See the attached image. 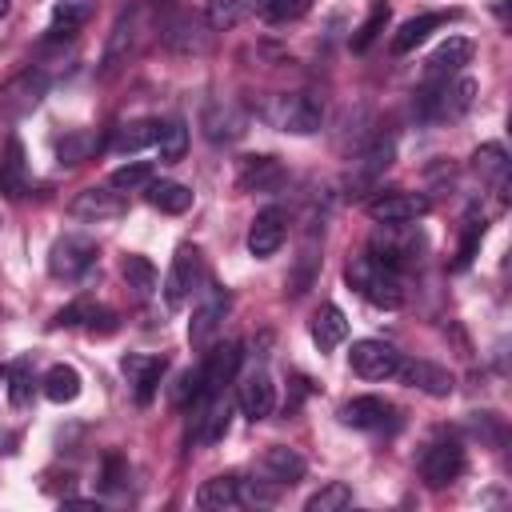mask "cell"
I'll list each match as a JSON object with an SVG mask.
<instances>
[{
  "label": "cell",
  "instance_id": "cell-1",
  "mask_svg": "<svg viewBox=\"0 0 512 512\" xmlns=\"http://www.w3.org/2000/svg\"><path fill=\"white\" fill-rule=\"evenodd\" d=\"M260 120L280 128V132H292V136H312L320 132L324 124V108L308 96V92H272L260 100Z\"/></svg>",
  "mask_w": 512,
  "mask_h": 512
},
{
  "label": "cell",
  "instance_id": "cell-2",
  "mask_svg": "<svg viewBox=\"0 0 512 512\" xmlns=\"http://www.w3.org/2000/svg\"><path fill=\"white\" fill-rule=\"evenodd\" d=\"M344 276H348V284H352L368 304H376V308H400V304H404V280H400V272L388 268V264H380L372 252L352 256L348 268H344Z\"/></svg>",
  "mask_w": 512,
  "mask_h": 512
},
{
  "label": "cell",
  "instance_id": "cell-3",
  "mask_svg": "<svg viewBox=\"0 0 512 512\" xmlns=\"http://www.w3.org/2000/svg\"><path fill=\"white\" fill-rule=\"evenodd\" d=\"M472 100H476V80L472 76H460L456 84L436 80V84L420 88L416 100H412V108H416L420 120H452V116H464L472 108Z\"/></svg>",
  "mask_w": 512,
  "mask_h": 512
},
{
  "label": "cell",
  "instance_id": "cell-4",
  "mask_svg": "<svg viewBox=\"0 0 512 512\" xmlns=\"http://www.w3.org/2000/svg\"><path fill=\"white\" fill-rule=\"evenodd\" d=\"M460 472H464V444H460L452 432H436V436L424 444V452H420V476H424V484L444 488V484H452Z\"/></svg>",
  "mask_w": 512,
  "mask_h": 512
},
{
  "label": "cell",
  "instance_id": "cell-5",
  "mask_svg": "<svg viewBox=\"0 0 512 512\" xmlns=\"http://www.w3.org/2000/svg\"><path fill=\"white\" fill-rule=\"evenodd\" d=\"M96 264V244L88 236H60L52 248H48V272L52 280H80L88 268Z\"/></svg>",
  "mask_w": 512,
  "mask_h": 512
},
{
  "label": "cell",
  "instance_id": "cell-6",
  "mask_svg": "<svg viewBox=\"0 0 512 512\" xmlns=\"http://www.w3.org/2000/svg\"><path fill=\"white\" fill-rule=\"evenodd\" d=\"M44 96H48V72L24 68V72H16V76L0 88V112H4L8 120H20V116H28Z\"/></svg>",
  "mask_w": 512,
  "mask_h": 512
},
{
  "label": "cell",
  "instance_id": "cell-7",
  "mask_svg": "<svg viewBox=\"0 0 512 512\" xmlns=\"http://www.w3.org/2000/svg\"><path fill=\"white\" fill-rule=\"evenodd\" d=\"M428 208H432L428 196H420V192H400V188H388V192H380V196L368 200V216H372L376 224H388V228L412 224V220L428 216Z\"/></svg>",
  "mask_w": 512,
  "mask_h": 512
},
{
  "label": "cell",
  "instance_id": "cell-8",
  "mask_svg": "<svg viewBox=\"0 0 512 512\" xmlns=\"http://www.w3.org/2000/svg\"><path fill=\"white\" fill-rule=\"evenodd\" d=\"M200 248L196 244H180L176 252H172V264H168V276H164V300H168V308H180L188 296H192V288L200 284Z\"/></svg>",
  "mask_w": 512,
  "mask_h": 512
},
{
  "label": "cell",
  "instance_id": "cell-9",
  "mask_svg": "<svg viewBox=\"0 0 512 512\" xmlns=\"http://www.w3.org/2000/svg\"><path fill=\"white\" fill-rule=\"evenodd\" d=\"M348 364L360 380H392L396 364H400V352L388 340H356L352 352H348Z\"/></svg>",
  "mask_w": 512,
  "mask_h": 512
},
{
  "label": "cell",
  "instance_id": "cell-10",
  "mask_svg": "<svg viewBox=\"0 0 512 512\" xmlns=\"http://www.w3.org/2000/svg\"><path fill=\"white\" fill-rule=\"evenodd\" d=\"M228 308H232V296H228L224 288L208 284V288H204V296H200V304L192 308V320H188V340H192L196 348H204V344L216 336V328L224 324Z\"/></svg>",
  "mask_w": 512,
  "mask_h": 512
},
{
  "label": "cell",
  "instance_id": "cell-11",
  "mask_svg": "<svg viewBox=\"0 0 512 512\" xmlns=\"http://www.w3.org/2000/svg\"><path fill=\"white\" fill-rule=\"evenodd\" d=\"M240 356H244L240 340H224V344H216V348L204 356V364H200V376H204V400H216V396L236 380V372H240Z\"/></svg>",
  "mask_w": 512,
  "mask_h": 512
},
{
  "label": "cell",
  "instance_id": "cell-12",
  "mask_svg": "<svg viewBox=\"0 0 512 512\" xmlns=\"http://www.w3.org/2000/svg\"><path fill=\"white\" fill-rule=\"evenodd\" d=\"M284 236H288V212L272 204V208L256 212V220H252V228H248V252H252L256 260H268V256L280 252Z\"/></svg>",
  "mask_w": 512,
  "mask_h": 512
},
{
  "label": "cell",
  "instance_id": "cell-13",
  "mask_svg": "<svg viewBox=\"0 0 512 512\" xmlns=\"http://www.w3.org/2000/svg\"><path fill=\"white\" fill-rule=\"evenodd\" d=\"M392 380H404L408 388H420L424 396H436V400L440 396H452V388H456V380H452L448 368H440L432 360H404V356H400Z\"/></svg>",
  "mask_w": 512,
  "mask_h": 512
},
{
  "label": "cell",
  "instance_id": "cell-14",
  "mask_svg": "<svg viewBox=\"0 0 512 512\" xmlns=\"http://www.w3.org/2000/svg\"><path fill=\"white\" fill-rule=\"evenodd\" d=\"M68 212L76 216V220H92V224H100V220H116V216H124L128 212V204H124V196L108 184V188H84V192H76L72 196V204H68Z\"/></svg>",
  "mask_w": 512,
  "mask_h": 512
},
{
  "label": "cell",
  "instance_id": "cell-15",
  "mask_svg": "<svg viewBox=\"0 0 512 512\" xmlns=\"http://www.w3.org/2000/svg\"><path fill=\"white\" fill-rule=\"evenodd\" d=\"M236 404H240V412H244L252 424L264 420V416H272V408H276V384H272V376H268L264 368L248 372V376L240 380V388H236Z\"/></svg>",
  "mask_w": 512,
  "mask_h": 512
},
{
  "label": "cell",
  "instance_id": "cell-16",
  "mask_svg": "<svg viewBox=\"0 0 512 512\" xmlns=\"http://www.w3.org/2000/svg\"><path fill=\"white\" fill-rule=\"evenodd\" d=\"M256 472H260V480H268L276 488H292L304 476V456L292 452V448H284V444H272V448L260 452Z\"/></svg>",
  "mask_w": 512,
  "mask_h": 512
},
{
  "label": "cell",
  "instance_id": "cell-17",
  "mask_svg": "<svg viewBox=\"0 0 512 512\" xmlns=\"http://www.w3.org/2000/svg\"><path fill=\"white\" fill-rule=\"evenodd\" d=\"M240 192H276L284 184V164L276 156H244L236 168Z\"/></svg>",
  "mask_w": 512,
  "mask_h": 512
},
{
  "label": "cell",
  "instance_id": "cell-18",
  "mask_svg": "<svg viewBox=\"0 0 512 512\" xmlns=\"http://www.w3.org/2000/svg\"><path fill=\"white\" fill-rule=\"evenodd\" d=\"M200 128H204V136H208L212 144H232V140L244 136L248 116H244L236 104H208L204 116H200Z\"/></svg>",
  "mask_w": 512,
  "mask_h": 512
},
{
  "label": "cell",
  "instance_id": "cell-19",
  "mask_svg": "<svg viewBox=\"0 0 512 512\" xmlns=\"http://www.w3.org/2000/svg\"><path fill=\"white\" fill-rule=\"evenodd\" d=\"M124 376H128V384H132V392H136V404H148L152 396H156V384H160V376H164V368H168V360L164 356H124Z\"/></svg>",
  "mask_w": 512,
  "mask_h": 512
},
{
  "label": "cell",
  "instance_id": "cell-20",
  "mask_svg": "<svg viewBox=\"0 0 512 512\" xmlns=\"http://www.w3.org/2000/svg\"><path fill=\"white\" fill-rule=\"evenodd\" d=\"M440 24H448V12H420V16L404 20V24L396 28V36H392V52H396V56L412 52V48H416V44H424Z\"/></svg>",
  "mask_w": 512,
  "mask_h": 512
},
{
  "label": "cell",
  "instance_id": "cell-21",
  "mask_svg": "<svg viewBox=\"0 0 512 512\" xmlns=\"http://www.w3.org/2000/svg\"><path fill=\"white\" fill-rule=\"evenodd\" d=\"M132 36H136V16L124 12V16L112 24V32H108V44H104V56H100V76H112V72L128 60Z\"/></svg>",
  "mask_w": 512,
  "mask_h": 512
},
{
  "label": "cell",
  "instance_id": "cell-22",
  "mask_svg": "<svg viewBox=\"0 0 512 512\" xmlns=\"http://www.w3.org/2000/svg\"><path fill=\"white\" fill-rule=\"evenodd\" d=\"M472 60V40L464 36H448L432 56H428V80H444L452 72H460Z\"/></svg>",
  "mask_w": 512,
  "mask_h": 512
},
{
  "label": "cell",
  "instance_id": "cell-23",
  "mask_svg": "<svg viewBox=\"0 0 512 512\" xmlns=\"http://www.w3.org/2000/svg\"><path fill=\"white\" fill-rule=\"evenodd\" d=\"M144 200H148L156 212L180 216V212L192 208V188H188V184H176V180H148V184H144Z\"/></svg>",
  "mask_w": 512,
  "mask_h": 512
},
{
  "label": "cell",
  "instance_id": "cell-24",
  "mask_svg": "<svg viewBox=\"0 0 512 512\" xmlns=\"http://www.w3.org/2000/svg\"><path fill=\"white\" fill-rule=\"evenodd\" d=\"M312 340H316L320 352H332L336 344L348 340V316L336 304H320L316 316H312Z\"/></svg>",
  "mask_w": 512,
  "mask_h": 512
},
{
  "label": "cell",
  "instance_id": "cell-25",
  "mask_svg": "<svg viewBox=\"0 0 512 512\" xmlns=\"http://www.w3.org/2000/svg\"><path fill=\"white\" fill-rule=\"evenodd\" d=\"M28 188V164H24V144L16 136H8L4 144V156H0V192L4 196H24Z\"/></svg>",
  "mask_w": 512,
  "mask_h": 512
},
{
  "label": "cell",
  "instance_id": "cell-26",
  "mask_svg": "<svg viewBox=\"0 0 512 512\" xmlns=\"http://www.w3.org/2000/svg\"><path fill=\"white\" fill-rule=\"evenodd\" d=\"M164 44L180 56H192V52H204L208 48V32L196 16H176L168 28H164Z\"/></svg>",
  "mask_w": 512,
  "mask_h": 512
},
{
  "label": "cell",
  "instance_id": "cell-27",
  "mask_svg": "<svg viewBox=\"0 0 512 512\" xmlns=\"http://www.w3.org/2000/svg\"><path fill=\"white\" fill-rule=\"evenodd\" d=\"M388 416H392V404L380 400V396H352V400L340 408V420H344L348 428H380Z\"/></svg>",
  "mask_w": 512,
  "mask_h": 512
},
{
  "label": "cell",
  "instance_id": "cell-28",
  "mask_svg": "<svg viewBox=\"0 0 512 512\" xmlns=\"http://www.w3.org/2000/svg\"><path fill=\"white\" fill-rule=\"evenodd\" d=\"M240 504V476H212L196 488V508L204 512H224Z\"/></svg>",
  "mask_w": 512,
  "mask_h": 512
},
{
  "label": "cell",
  "instance_id": "cell-29",
  "mask_svg": "<svg viewBox=\"0 0 512 512\" xmlns=\"http://www.w3.org/2000/svg\"><path fill=\"white\" fill-rule=\"evenodd\" d=\"M88 16H92V4H88V0H60V4L52 8L48 40H68V36H76Z\"/></svg>",
  "mask_w": 512,
  "mask_h": 512
},
{
  "label": "cell",
  "instance_id": "cell-30",
  "mask_svg": "<svg viewBox=\"0 0 512 512\" xmlns=\"http://www.w3.org/2000/svg\"><path fill=\"white\" fill-rule=\"evenodd\" d=\"M392 152H396V144H392V136H380L360 160H356V172L348 176V184H372L388 164H392Z\"/></svg>",
  "mask_w": 512,
  "mask_h": 512
},
{
  "label": "cell",
  "instance_id": "cell-31",
  "mask_svg": "<svg viewBox=\"0 0 512 512\" xmlns=\"http://www.w3.org/2000/svg\"><path fill=\"white\" fill-rule=\"evenodd\" d=\"M44 396L52 404H72L80 396V372L72 364H52L44 372Z\"/></svg>",
  "mask_w": 512,
  "mask_h": 512
},
{
  "label": "cell",
  "instance_id": "cell-32",
  "mask_svg": "<svg viewBox=\"0 0 512 512\" xmlns=\"http://www.w3.org/2000/svg\"><path fill=\"white\" fill-rule=\"evenodd\" d=\"M256 12V0H208V28L212 32H228L236 24H244Z\"/></svg>",
  "mask_w": 512,
  "mask_h": 512
},
{
  "label": "cell",
  "instance_id": "cell-33",
  "mask_svg": "<svg viewBox=\"0 0 512 512\" xmlns=\"http://www.w3.org/2000/svg\"><path fill=\"white\" fill-rule=\"evenodd\" d=\"M120 272H124V284L132 288L136 300H148V296H152V288H156V268H152L148 256H124Z\"/></svg>",
  "mask_w": 512,
  "mask_h": 512
},
{
  "label": "cell",
  "instance_id": "cell-34",
  "mask_svg": "<svg viewBox=\"0 0 512 512\" xmlns=\"http://www.w3.org/2000/svg\"><path fill=\"white\" fill-rule=\"evenodd\" d=\"M156 148H160V160H164V164L184 160V152H188V124H184V120H168V124H160V132H156Z\"/></svg>",
  "mask_w": 512,
  "mask_h": 512
},
{
  "label": "cell",
  "instance_id": "cell-35",
  "mask_svg": "<svg viewBox=\"0 0 512 512\" xmlns=\"http://www.w3.org/2000/svg\"><path fill=\"white\" fill-rule=\"evenodd\" d=\"M472 168L480 172V180H504L508 176V152L500 144H480L476 156H472Z\"/></svg>",
  "mask_w": 512,
  "mask_h": 512
},
{
  "label": "cell",
  "instance_id": "cell-36",
  "mask_svg": "<svg viewBox=\"0 0 512 512\" xmlns=\"http://www.w3.org/2000/svg\"><path fill=\"white\" fill-rule=\"evenodd\" d=\"M348 504H352V488L340 484V480H332V484H324L320 492H312V496L304 500V512H340V508H348Z\"/></svg>",
  "mask_w": 512,
  "mask_h": 512
},
{
  "label": "cell",
  "instance_id": "cell-37",
  "mask_svg": "<svg viewBox=\"0 0 512 512\" xmlns=\"http://www.w3.org/2000/svg\"><path fill=\"white\" fill-rule=\"evenodd\" d=\"M92 152H96V136H92L88 128H76V132H68V136L60 140V148H56L60 164H84Z\"/></svg>",
  "mask_w": 512,
  "mask_h": 512
},
{
  "label": "cell",
  "instance_id": "cell-38",
  "mask_svg": "<svg viewBox=\"0 0 512 512\" xmlns=\"http://www.w3.org/2000/svg\"><path fill=\"white\" fill-rule=\"evenodd\" d=\"M388 0H372V8H368V16H364V24L356 28V36H352V48L356 52H364L380 32H384V24H388Z\"/></svg>",
  "mask_w": 512,
  "mask_h": 512
},
{
  "label": "cell",
  "instance_id": "cell-39",
  "mask_svg": "<svg viewBox=\"0 0 512 512\" xmlns=\"http://www.w3.org/2000/svg\"><path fill=\"white\" fill-rule=\"evenodd\" d=\"M156 132H160V124H156V120L124 124V128L116 132V148H120V152H140L144 144H156Z\"/></svg>",
  "mask_w": 512,
  "mask_h": 512
},
{
  "label": "cell",
  "instance_id": "cell-40",
  "mask_svg": "<svg viewBox=\"0 0 512 512\" xmlns=\"http://www.w3.org/2000/svg\"><path fill=\"white\" fill-rule=\"evenodd\" d=\"M256 8H260V16H264L268 24H292V20L308 16L312 0H260Z\"/></svg>",
  "mask_w": 512,
  "mask_h": 512
},
{
  "label": "cell",
  "instance_id": "cell-41",
  "mask_svg": "<svg viewBox=\"0 0 512 512\" xmlns=\"http://www.w3.org/2000/svg\"><path fill=\"white\" fill-rule=\"evenodd\" d=\"M200 400H204V376H200V368L180 372L176 384H172V404L176 408H188V404H200Z\"/></svg>",
  "mask_w": 512,
  "mask_h": 512
},
{
  "label": "cell",
  "instance_id": "cell-42",
  "mask_svg": "<svg viewBox=\"0 0 512 512\" xmlns=\"http://www.w3.org/2000/svg\"><path fill=\"white\" fill-rule=\"evenodd\" d=\"M152 180V164H144V160H132V164H120L116 172H112V188L116 192H132V188H144Z\"/></svg>",
  "mask_w": 512,
  "mask_h": 512
},
{
  "label": "cell",
  "instance_id": "cell-43",
  "mask_svg": "<svg viewBox=\"0 0 512 512\" xmlns=\"http://www.w3.org/2000/svg\"><path fill=\"white\" fill-rule=\"evenodd\" d=\"M8 400L12 408H24L32 400V376H28V364H12L8 368Z\"/></svg>",
  "mask_w": 512,
  "mask_h": 512
},
{
  "label": "cell",
  "instance_id": "cell-44",
  "mask_svg": "<svg viewBox=\"0 0 512 512\" xmlns=\"http://www.w3.org/2000/svg\"><path fill=\"white\" fill-rule=\"evenodd\" d=\"M484 240V220H468V232H464V244H460V256H456V268H468L472 256H476V244Z\"/></svg>",
  "mask_w": 512,
  "mask_h": 512
},
{
  "label": "cell",
  "instance_id": "cell-45",
  "mask_svg": "<svg viewBox=\"0 0 512 512\" xmlns=\"http://www.w3.org/2000/svg\"><path fill=\"white\" fill-rule=\"evenodd\" d=\"M116 484H120V460L108 456V460H104V488H116Z\"/></svg>",
  "mask_w": 512,
  "mask_h": 512
},
{
  "label": "cell",
  "instance_id": "cell-46",
  "mask_svg": "<svg viewBox=\"0 0 512 512\" xmlns=\"http://www.w3.org/2000/svg\"><path fill=\"white\" fill-rule=\"evenodd\" d=\"M8 4H12V0H0V16H4V12H8Z\"/></svg>",
  "mask_w": 512,
  "mask_h": 512
},
{
  "label": "cell",
  "instance_id": "cell-47",
  "mask_svg": "<svg viewBox=\"0 0 512 512\" xmlns=\"http://www.w3.org/2000/svg\"><path fill=\"white\" fill-rule=\"evenodd\" d=\"M0 380H4V372H0Z\"/></svg>",
  "mask_w": 512,
  "mask_h": 512
}]
</instances>
